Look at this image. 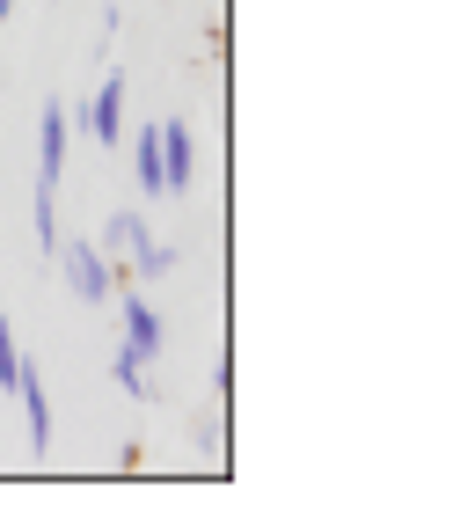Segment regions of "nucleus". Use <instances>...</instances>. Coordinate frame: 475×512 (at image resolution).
<instances>
[{
  "label": "nucleus",
  "instance_id": "f257e3e1",
  "mask_svg": "<svg viewBox=\"0 0 475 512\" xmlns=\"http://www.w3.org/2000/svg\"><path fill=\"white\" fill-rule=\"evenodd\" d=\"M66 118H74V132L95 139V147H125V74H103V88H95L88 103H66Z\"/></svg>",
  "mask_w": 475,
  "mask_h": 512
},
{
  "label": "nucleus",
  "instance_id": "f03ea898",
  "mask_svg": "<svg viewBox=\"0 0 475 512\" xmlns=\"http://www.w3.org/2000/svg\"><path fill=\"white\" fill-rule=\"evenodd\" d=\"M59 271H66V286H74V300H88V308H103L110 300V264L95 256V242H59Z\"/></svg>",
  "mask_w": 475,
  "mask_h": 512
},
{
  "label": "nucleus",
  "instance_id": "7ed1b4c3",
  "mask_svg": "<svg viewBox=\"0 0 475 512\" xmlns=\"http://www.w3.org/2000/svg\"><path fill=\"white\" fill-rule=\"evenodd\" d=\"M15 395H22V425H30V461H52V403H44V374H37L30 352H22Z\"/></svg>",
  "mask_w": 475,
  "mask_h": 512
},
{
  "label": "nucleus",
  "instance_id": "20e7f679",
  "mask_svg": "<svg viewBox=\"0 0 475 512\" xmlns=\"http://www.w3.org/2000/svg\"><path fill=\"white\" fill-rule=\"evenodd\" d=\"M161 176H169V198H183L190 183H198V139H190L183 118H161Z\"/></svg>",
  "mask_w": 475,
  "mask_h": 512
},
{
  "label": "nucleus",
  "instance_id": "39448f33",
  "mask_svg": "<svg viewBox=\"0 0 475 512\" xmlns=\"http://www.w3.org/2000/svg\"><path fill=\"white\" fill-rule=\"evenodd\" d=\"M66 139H74L66 103H44L37 110V183H52V191H59V176H66Z\"/></svg>",
  "mask_w": 475,
  "mask_h": 512
},
{
  "label": "nucleus",
  "instance_id": "423d86ee",
  "mask_svg": "<svg viewBox=\"0 0 475 512\" xmlns=\"http://www.w3.org/2000/svg\"><path fill=\"white\" fill-rule=\"evenodd\" d=\"M117 322H125V337H117V344H125V352H139V359H154V352H161V337H169V322L154 315V300H147V293H125Z\"/></svg>",
  "mask_w": 475,
  "mask_h": 512
},
{
  "label": "nucleus",
  "instance_id": "0eeeda50",
  "mask_svg": "<svg viewBox=\"0 0 475 512\" xmlns=\"http://www.w3.org/2000/svg\"><path fill=\"white\" fill-rule=\"evenodd\" d=\"M125 147H132V183H139V198H169V176H161V132H154V118H147V125H132V132H125Z\"/></svg>",
  "mask_w": 475,
  "mask_h": 512
},
{
  "label": "nucleus",
  "instance_id": "6e6552de",
  "mask_svg": "<svg viewBox=\"0 0 475 512\" xmlns=\"http://www.w3.org/2000/svg\"><path fill=\"white\" fill-rule=\"evenodd\" d=\"M147 242H154V227L139 220L132 205H125V213H110V220H103V249H132V256H139Z\"/></svg>",
  "mask_w": 475,
  "mask_h": 512
},
{
  "label": "nucleus",
  "instance_id": "1a4fd4ad",
  "mask_svg": "<svg viewBox=\"0 0 475 512\" xmlns=\"http://www.w3.org/2000/svg\"><path fill=\"white\" fill-rule=\"evenodd\" d=\"M110 374H117V388L132 395V403H147V359L139 352H125V344H117V359H110Z\"/></svg>",
  "mask_w": 475,
  "mask_h": 512
},
{
  "label": "nucleus",
  "instance_id": "9d476101",
  "mask_svg": "<svg viewBox=\"0 0 475 512\" xmlns=\"http://www.w3.org/2000/svg\"><path fill=\"white\" fill-rule=\"evenodd\" d=\"M37 249H44V256L59 249V205H52V183H37Z\"/></svg>",
  "mask_w": 475,
  "mask_h": 512
},
{
  "label": "nucleus",
  "instance_id": "9b49d317",
  "mask_svg": "<svg viewBox=\"0 0 475 512\" xmlns=\"http://www.w3.org/2000/svg\"><path fill=\"white\" fill-rule=\"evenodd\" d=\"M15 374H22V344L8 330V315H0V395H15Z\"/></svg>",
  "mask_w": 475,
  "mask_h": 512
},
{
  "label": "nucleus",
  "instance_id": "f8f14e48",
  "mask_svg": "<svg viewBox=\"0 0 475 512\" xmlns=\"http://www.w3.org/2000/svg\"><path fill=\"white\" fill-rule=\"evenodd\" d=\"M139 271H147V278H169V271H176V249H169V242H147V249H139Z\"/></svg>",
  "mask_w": 475,
  "mask_h": 512
},
{
  "label": "nucleus",
  "instance_id": "ddd939ff",
  "mask_svg": "<svg viewBox=\"0 0 475 512\" xmlns=\"http://www.w3.org/2000/svg\"><path fill=\"white\" fill-rule=\"evenodd\" d=\"M8 15H15V0H0V22H8Z\"/></svg>",
  "mask_w": 475,
  "mask_h": 512
}]
</instances>
